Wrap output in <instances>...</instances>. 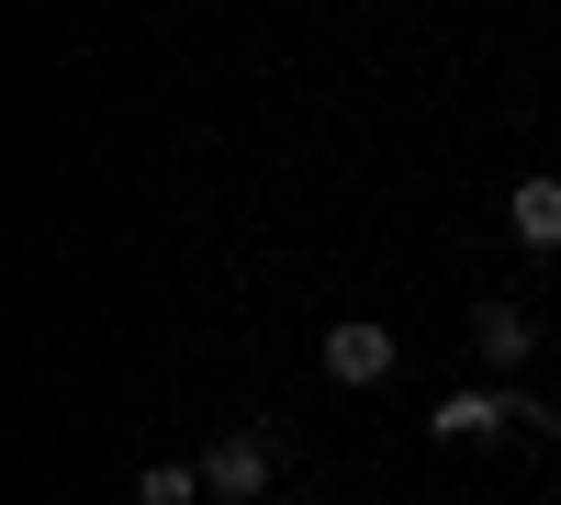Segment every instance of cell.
Instances as JSON below:
<instances>
[{
  "label": "cell",
  "instance_id": "1",
  "mask_svg": "<svg viewBox=\"0 0 561 505\" xmlns=\"http://www.w3.org/2000/svg\"><path fill=\"white\" fill-rule=\"evenodd\" d=\"M270 472H280V427H225V438L203 449L214 505H259V494H270Z\"/></svg>",
  "mask_w": 561,
  "mask_h": 505
},
{
  "label": "cell",
  "instance_id": "2",
  "mask_svg": "<svg viewBox=\"0 0 561 505\" xmlns=\"http://www.w3.org/2000/svg\"><path fill=\"white\" fill-rule=\"evenodd\" d=\"M325 382H348V393H370V382H393V359H404V337L382 326V314H337V326H325Z\"/></svg>",
  "mask_w": 561,
  "mask_h": 505
},
{
  "label": "cell",
  "instance_id": "3",
  "mask_svg": "<svg viewBox=\"0 0 561 505\" xmlns=\"http://www.w3.org/2000/svg\"><path fill=\"white\" fill-rule=\"evenodd\" d=\"M505 237L528 259H561V169H517V192H505Z\"/></svg>",
  "mask_w": 561,
  "mask_h": 505
},
{
  "label": "cell",
  "instance_id": "4",
  "mask_svg": "<svg viewBox=\"0 0 561 505\" xmlns=\"http://www.w3.org/2000/svg\"><path fill=\"white\" fill-rule=\"evenodd\" d=\"M472 359H483V371H528V359H539V326H528L517 303H472Z\"/></svg>",
  "mask_w": 561,
  "mask_h": 505
},
{
  "label": "cell",
  "instance_id": "5",
  "mask_svg": "<svg viewBox=\"0 0 561 505\" xmlns=\"http://www.w3.org/2000/svg\"><path fill=\"white\" fill-rule=\"evenodd\" d=\"M427 427L438 438H494V427H517V393H449Z\"/></svg>",
  "mask_w": 561,
  "mask_h": 505
},
{
  "label": "cell",
  "instance_id": "6",
  "mask_svg": "<svg viewBox=\"0 0 561 505\" xmlns=\"http://www.w3.org/2000/svg\"><path fill=\"white\" fill-rule=\"evenodd\" d=\"M214 483H203V461H147L135 472V505H203Z\"/></svg>",
  "mask_w": 561,
  "mask_h": 505
}]
</instances>
